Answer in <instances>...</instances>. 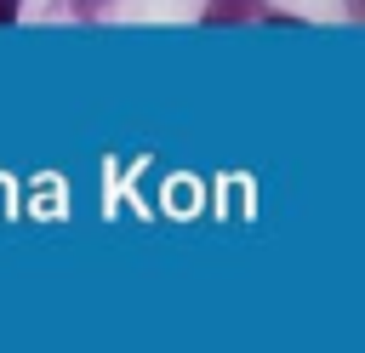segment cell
I'll return each instance as SVG.
<instances>
[{"instance_id":"obj_1","label":"cell","mask_w":365,"mask_h":353,"mask_svg":"<svg viewBox=\"0 0 365 353\" xmlns=\"http://www.w3.org/2000/svg\"><path fill=\"white\" fill-rule=\"evenodd\" d=\"M17 17V0H0V23H11Z\"/></svg>"}]
</instances>
